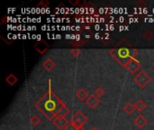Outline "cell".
<instances>
[{
  "label": "cell",
  "instance_id": "cell-1",
  "mask_svg": "<svg viewBox=\"0 0 154 130\" xmlns=\"http://www.w3.org/2000/svg\"><path fill=\"white\" fill-rule=\"evenodd\" d=\"M150 81H151V77L145 71H141L134 77V82L140 88H144L150 83Z\"/></svg>",
  "mask_w": 154,
  "mask_h": 130
},
{
  "label": "cell",
  "instance_id": "cell-2",
  "mask_svg": "<svg viewBox=\"0 0 154 130\" xmlns=\"http://www.w3.org/2000/svg\"><path fill=\"white\" fill-rule=\"evenodd\" d=\"M71 122L73 124H75L77 127H81V126H84L88 122V119H87V117L85 116V114L82 111L78 110L72 116Z\"/></svg>",
  "mask_w": 154,
  "mask_h": 130
},
{
  "label": "cell",
  "instance_id": "cell-3",
  "mask_svg": "<svg viewBox=\"0 0 154 130\" xmlns=\"http://www.w3.org/2000/svg\"><path fill=\"white\" fill-rule=\"evenodd\" d=\"M53 124L55 125V127L57 128L60 130H64L65 128L68 126L69 122H68V120H67V119L65 117H54Z\"/></svg>",
  "mask_w": 154,
  "mask_h": 130
},
{
  "label": "cell",
  "instance_id": "cell-4",
  "mask_svg": "<svg viewBox=\"0 0 154 130\" xmlns=\"http://www.w3.org/2000/svg\"><path fill=\"white\" fill-rule=\"evenodd\" d=\"M86 105L88 106L90 109H96L99 105V99L97 97H96L95 94H91L86 100Z\"/></svg>",
  "mask_w": 154,
  "mask_h": 130
},
{
  "label": "cell",
  "instance_id": "cell-5",
  "mask_svg": "<svg viewBox=\"0 0 154 130\" xmlns=\"http://www.w3.org/2000/svg\"><path fill=\"white\" fill-rule=\"evenodd\" d=\"M125 67H126V69H127L131 73H134V72H136V71L139 70V68H140V62H139L138 61H136L135 59H132V60L127 63V65H126Z\"/></svg>",
  "mask_w": 154,
  "mask_h": 130
},
{
  "label": "cell",
  "instance_id": "cell-6",
  "mask_svg": "<svg viewBox=\"0 0 154 130\" xmlns=\"http://www.w3.org/2000/svg\"><path fill=\"white\" fill-rule=\"evenodd\" d=\"M34 48L36 49V51L41 53V54H43L46 52V51L48 50L49 48V45L44 42V41H39L35 43L34 45Z\"/></svg>",
  "mask_w": 154,
  "mask_h": 130
},
{
  "label": "cell",
  "instance_id": "cell-7",
  "mask_svg": "<svg viewBox=\"0 0 154 130\" xmlns=\"http://www.w3.org/2000/svg\"><path fill=\"white\" fill-rule=\"evenodd\" d=\"M148 123V120L146 118H144L143 115H139L135 119H134V124L136 125L137 128H144Z\"/></svg>",
  "mask_w": 154,
  "mask_h": 130
},
{
  "label": "cell",
  "instance_id": "cell-8",
  "mask_svg": "<svg viewBox=\"0 0 154 130\" xmlns=\"http://www.w3.org/2000/svg\"><path fill=\"white\" fill-rule=\"evenodd\" d=\"M88 90H86L85 89H79L77 92H76V97L78 98V100L79 101H84L87 97H88Z\"/></svg>",
  "mask_w": 154,
  "mask_h": 130
},
{
  "label": "cell",
  "instance_id": "cell-9",
  "mask_svg": "<svg viewBox=\"0 0 154 130\" xmlns=\"http://www.w3.org/2000/svg\"><path fill=\"white\" fill-rule=\"evenodd\" d=\"M55 62L52 61V60H51V59H46L43 62H42V67L46 70V71H51L54 67H55Z\"/></svg>",
  "mask_w": 154,
  "mask_h": 130
},
{
  "label": "cell",
  "instance_id": "cell-10",
  "mask_svg": "<svg viewBox=\"0 0 154 130\" xmlns=\"http://www.w3.org/2000/svg\"><path fill=\"white\" fill-rule=\"evenodd\" d=\"M134 106H135V109H136L138 111H140V112L144 111L145 109H146V104H145V102H144L143 100H137Z\"/></svg>",
  "mask_w": 154,
  "mask_h": 130
},
{
  "label": "cell",
  "instance_id": "cell-11",
  "mask_svg": "<svg viewBox=\"0 0 154 130\" xmlns=\"http://www.w3.org/2000/svg\"><path fill=\"white\" fill-rule=\"evenodd\" d=\"M123 109H124V111H125L127 115H131V114H133V112H134V109H135V106H134V104H132V103H127V104L123 108Z\"/></svg>",
  "mask_w": 154,
  "mask_h": 130
},
{
  "label": "cell",
  "instance_id": "cell-12",
  "mask_svg": "<svg viewBox=\"0 0 154 130\" xmlns=\"http://www.w3.org/2000/svg\"><path fill=\"white\" fill-rule=\"evenodd\" d=\"M5 81L6 82L10 85V86H14L16 82H17V78L16 76H14L13 73L9 74L6 78H5Z\"/></svg>",
  "mask_w": 154,
  "mask_h": 130
},
{
  "label": "cell",
  "instance_id": "cell-13",
  "mask_svg": "<svg viewBox=\"0 0 154 130\" xmlns=\"http://www.w3.org/2000/svg\"><path fill=\"white\" fill-rule=\"evenodd\" d=\"M30 122H31V124H32L33 127H36V126H38V125L41 123V119H40L38 116L34 115V116H32V117L30 119Z\"/></svg>",
  "mask_w": 154,
  "mask_h": 130
},
{
  "label": "cell",
  "instance_id": "cell-14",
  "mask_svg": "<svg viewBox=\"0 0 154 130\" xmlns=\"http://www.w3.org/2000/svg\"><path fill=\"white\" fill-rule=\"evenodd\" d=\"M105 94V90L102 87H98L96 90H95V95L96 97H97L98 99L102 98Z\"/></svg>",
  "mask_w": 154,
  "mask_h": 130
},
{
  "label": "cell",
  "instance_id": "cell-15",
  "mask_svg": "<svg viewBox=\"0 0 154 130\" xmlns=\"http://www.w3.org/2000/svg\"><path fill=\"white\" fill-rule=\"evenodd\" d=\"M153 36L154 34L152 31L147 30V31H145V32L143 33V37H144L145 39H147V40H152V39L153 38Z\"/></svg>",
  "mask_w": 154,
  "mask_h": 130
},
{
  "label": "cell",
  "instance_id": "cell-16",
  "mask_svg": "<svg viewBox=\"0 0 154 130\" xmlns=\"http://www.w3.org/2000/svg\"><path fill=\"white\" fill-rule=\"evenodd\" d=\"M64 130H78V127H77L75 124H73V123L71 122V123H69V124H68V126L65 128V129Z\"/></svg>",
  "mask_w": 154,
  "mask_h": 130
},
{
  "label": "cell",
  "instance_id": "cell-17",
  "mask_svg": "<svg viewBox=\"0 0 154 130\" xmlns=\"http://www.w3.org/2000/svg\"><path fill=\"white\" fill-rule=\"evenodd\" d=\"M70 53H71L73 56L77 57L78 55H79V53H80V50H79V49H73V50H71V51H70Z\"/></svg>",
  "mask_w": 154,
  "mask_h": 130
},
{
  "label": "cell",
  "instance_id": "cell-18",
  "mask_svg": "<svg viewBox=\"0 0 154 130\" xmlns=\"http://www.w3.org/2000/svg\"><path fill=\"white\" fill-rule=\"evenodd\" d=\"M84 43H85V41H81V40H79V42H75V43H72V45H73L74 47H79V46H82Z\"/></svg>",
  "mask_w": 154,
  "mask_h": 130
},
{
  "label": "cell",
  "instance_id": "cell-19",
  "mask_svg": "<svg viewBox=\"0 0 154 130\" xmlns=\"http://www.w3.org/2000/svg\"><path fill=\"white\" fill-rule=\"evenodd\" d=\"M48 5H49V2L48 1H42V2L39 3V5H42L43 7L44 6H47Z\"/></svg>",
  "mask_w": 154,
  "mask_h": 130
},
{
  "label": "cell",
  "instance_id": "cell-20",
  "mask_svg": "<svg viewBox=\"0 0 154 130\" xmlns=\"http://www.w3.org/2000/svg\"><path fill=\"white\" fill-rule=\"evenodd\" d=\"M78 130H85V128L83 126H81V127H78Z\"/></svg>",
  "mask_w": 154,
  "mask_h": 130
},
{
  "label": "cell",
  "instance_id": "cell-21",
  "mask_svg": "<svg viewBox=\"0 0 154 130\" xmlns=\"http://www.w3.org/2000/svg\"><path fill=\"white\" fill-rule=\"evenodd\" d=\"M89 130H99L97 128H96V127H94V128H90Z\"/></svg>",
  "mask_w": 154,
  "mask_h": 130
}]
</instances>
